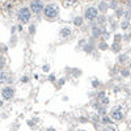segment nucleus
<instances>
[{
    "label": "nucleus",
    "instance_id": "nucleus-1",
    "mask_svg": "<svg viewBox=\"0 0 131 131\" xmlns=\"http://www.w3.org/2000/svg\"><path fill=\"white\" fill-rule=\"evenodd\" d=\"M43 11H45V14H46L47 17L52 19V17L58 16V13H59V7H58L56 4H49V5H46V7L43 8Z\"/></svg>",
    "mask_w": 131,
    "mask_h": 131
},
{
    "label": "nucleus",
    "instance_id": "nucleus-2",
    "mask_svg": "<svg viewBox=\"0 0 131 131\" xmlns=\"http://www.w3.org/2000/svg\"><path fill=\"white\" fill-rule=\"evenodd\" d=\"M17 17H19V20L24 24L29 22V20H30V11H29L28 8H22V9L19 11Z\"/></svg>",
    "mask_w": 131,
    "mask_h": 131
},
{
    "label": "nucleus",
    "instance_id": "nucleus-3",
    "mask_svg": "<svg viewBox=\"0 0 131 131\" xmlns=\"http://www.w3.org/2000/svg\"><path fill=\"white\" fill-rule=\"evenodd\" d=\"M30 8H32L33 13H39V12H42V9L45 7H43V4H42L41 0H34V1H32Z\"/></svg>",
    "mask_w": 131,
    "mask_h": 131
},
{
    "label": "nucleus",
    "instance_id": "nucleus-4",
    "mask_svg": "<svg viewBox=\"0 0 131 131\" xmlns=\"http://www.w3.org/2000/svg\"><path fill=\"white\" fill-rule=\"evenodd\" d=\"M85 19H88V20H94V19H97V9L96 8H93V7H91V8H88L87 11H85Z\"/></svg>",
    "mask_w": 131,
    "mask_h": 131
},
{
    "label": "nucleus",
    "instance_id": "nucleus-5",
    "mask_svg": "<svg viewBox=\"0 0 131 131\" xmlns=\"http://www.w3.org/2000/svg\"><path fill=\"white\" fill-rule=\"evenodd\" d=\"M111 118L115 121H121L123 118V111H122L121 108H114L111 110Z\"/></svg>",
    "mask_w": 131,
    "mask_h": 131
},
{
    "label": "nucleus",
    "instance_id": "nucleus-6",
    "mask_svg": "<svg viewBox=\"0 0 131 131\" xmlns=\"http://www.w3.org/2000/svg\"><path fill=\"white\" fill-rule=\"evenodd\" d=\"M1 94H3V97H4L5 100H9V98L13 97V89L12 88H4L3 92H1Z\"/></svg>",
    "mask_w": 131,
    "mask_h": 131
},
{
    "label": "nucleus",
    "instance_id": "nucleus-7",
    "mask_svg": "<svg viewBox=\"0 0 131 131\" xmlns=\"http://www.w3.org/2000/svg\"><path fill=\"white\" fill-rule=\"evenodd\" d=\"M76 3H77V0H66L64 5H66V7H72V5L76 4Z\"/></svg>",
    "mask_w": 131,
    "mask_h": 131
},
{
    "label": "nucleus",
    "instance_id": "nucleus-8",
    "mask_svg": "<svg viewBox=\"0 0 131 131\" xmlns=\"http://www.w3.org/2000/svg\"><path fill=\"white\" fill-rule=\"evenodd\" d=\"M7 81V73L0 71V83H5Z\"/></svg>",
    "mask_w": 131,
    "mask_h": 131
},
{
    "label": "nucleus",
    "instance_id": "nucleus-9",
    "mask_svg": "<svg viewBox=\"0 0 131 131\" xmlns=\"http://www.w3.org/2000/svg\"><path fill=\"white\" fill-rule=\"evenodd\" d=\"M71 34V32H70V29L68 28H64L63 30H62V35H63V37H66V35H70Z\"/></svg>",
    "mask_w": 131,
    "mask_h": 131
},
{
    "label": "nucleus",
    "instance_id": "nucleus-10",
    "mask_svg": "<svg viewBox=\"0 0 131 131\" xmlns=\"http://www.w3.org/2000/svg\"><path fill=\"white\" fill-rule=\"evenodd\" d=\"M73 24L79 26V25H81V24H83V20L80 19V17H76V19H75V21H73Z\"/></svg>",
    "mask_w": 131,
    "mask_h": 131
},
{
    "label": "nucleus",
    "instance_id": "nucleus-11",
    "mask_svg": "<svg viewBox=\"0 0 131 131\" xmlns=\"http://www.w3.org/2000/svg\"><path fill=\"white\" fill-rule=\"evenodd\" d=\"M100 34H101V30H100V29H97V28H94L93 29V35H94V37H98Z\"/></svg>",
    "mask_w": 131,
    "mask_h": 131
},
{
    "label": "nucleus",
    "instance_id": "nucleus-12",
    "mask_svg": "<svg viewBox=\"0 0 131 131\" xmlns=\"http://www.w3.org/2000/svg\"><path fill=\"white\" fill-rule=\"evenodd\" d=\"M4 64H5V59L3 58V56H0V70L4 67Z\"/></svg>",
    "mask_w": 131,
    "mask_h": 131
},
{
    "label": "nucleus",
    "instance_id": "nucleus-13",
    "mask_svg": "<svg viewBox=\"0 0 131 131\" xmlns=\"http://www.w3.org/2000/svg\"><path fill=\"white\" fill-rule=\"evenodd\" d=\"M100 9L102 11V12H105V11H106V3H101V5H100Z\"/></svg>",
    "mask_w": 131,
    "mask_h": 131
},
{
    "label": "nucleus",
    "instance_id": "nucleus-14",
    "mask_svg": "<svg viewBox=\"0 0 131 131\" xmlns=\"http://www.w3.org/2000/svg\"><path fill=\"white\" fill-rule=\"evenodd\" d=\"M102 122H104V123H110V119H109L108 117H104L102 118Z\"/></svg>",
    "mask_w": 131,
    "mask_h": 131
},
{
    "label": "nucleus",
    "instance_id": "nucleus-15",
    "mask_svg": "<svg viewBox=\"0 0 131 131\" xmlns=\"http://www.w3.org/2000/svg\"><path fill=\"white\" fill-rule=\"evenodd\" d=\"M104 98H105V94H104L102 92H101V93L98 94V100H104Z\"/></svg>",
    "mask_w": 131,
    "mask_h": 131
},
{
    "label": "nucleus",
    "instance_id": "nucleus-16",
    "mask_svg": "<svg viewBox=\"0 0 131 131\" xmlns=\"http://www.w3.org/2000/svg\"><path fill=\"white\" fill-rule=\"evenodd\" d=\"M113 49H114V51H118V50H119V45H117V43H115L114 46H113Z\"/></svg>",
    "mask_w": 131,
    "mask_h": 131
},
{
    "label": "nucleus",
    "instance_id": "nucleus-17",
    "mask_svg": "<svg viewBox=\"0 0 131 131\" xmlns=\"http://www.w3.org/2000/svg\"><path fill=\"white\" fill-rule=\"evenodd\" d=\"M127 26H129V22H127V21H124L123 24H122V28H123V29H126Z\"/></svg>",
    "mask_w": 131,
    "mask_h": 131
},
{
    "label": "nucleus",
    "instance_id": "nucleus-18",
    "mask_svg": "<svg viewBox=\"0 0 131 131\" xmlns=\"http://www.w3.org/2000/svg\"><path fill=\"white\" fill-rule=\"evenodd\" d=\"M122 75H123V76H127V75H129V72H127V70H123V71H122Z\"/></svg>",
    "mask_w": 131,
    "mask_h": 131
},
{
    "label": "nucleus",
    "instance_id": "nucleus-19",
    "mask_svg": "<svg viewBox=\"0 0 131 131\" xmlns=\"http://www.w3.org/2000/svg\"><path fill=\"white\" fill-rule=\"evenodd\" d=\"M98 19H100L98 21H100L101 24H102V22H105V17H98Z\"/></svg>",
    "mask_w": 131,
    "mask_h": 131
},
{
    "label": "nucleus",
    "instance_id": "nucleus-20",
    "mask_svg": "<svg viewBox=\"0 0 131 131\" xmlns=\"http://www.w3.org/2000/svg\"><path fill=\"white\" fill-rule=\"evenodd\" d=\"M21 81H22V83H28V77H26V76H25V77H22Z\"/></svg>",
    "mask_w": 131,
    "mask_h": 131
},
{
    "label": "nucleus",
    "instance_id": "nucleus-21",
    "mask_svg": "<svg viewBox=\"0 0 131 131\" xmlns=\"http://www.w3.org/2000/svg\"><path fill=\"white\" fill-rule=\"evenodd\" d=\"M104 131H115L114 129H113V127H108V129H105Z\"/></svg>",
    "mask_w": 131,
    "mask_h": 131
},
{
    "label": "nucleus",
    "instance_id": "nucleus-22",
    "mask_svg": "<svg viewBox=\"0 0 131 131\" xmlns=\"http://www.w3.org/2000/svg\"><path fill=\"white\" fill-rule=\"evenodd\" d=\"M100 49H106V45L105 43H101L100 45Z\"/></svg>",
    "mask_w": 131,
    "mask_h": 131
},
{
    "label": "nucleus",
    "instance_id": "nucleus-23",
    "mask_svg": "<svg viewBox=\"0 0 131 131\" xmlns=\"http://www.w3.org/2000/svg\"><path fill=\"white\" fill-rule=\"evenodd\" d=\"M34 29H35V28H34V25H32V26H30V33L34 32Z\"/></svg>",
    "mask_w": 131,
    "mask_h": 131
},
{
    "label": "nucleus",
    "instance_id": "nucleus-24",
    "mask_svg": "<svg viewBox=\"0 0 131 131\" xmlns=\"http://www.w3.org/2000/svg\"><path fill=\"white\" fill-rule=\"evenodd\" d=\"M1 104H3V102H1V101H0V106H1Z\"/></svg>",
    "mask_w": 131,
    "mask_h": 131
}]
</instances>
